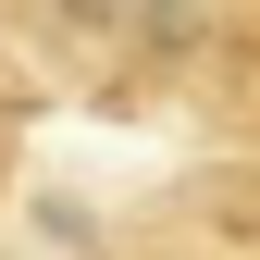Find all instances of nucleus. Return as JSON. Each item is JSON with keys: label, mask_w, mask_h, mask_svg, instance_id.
<instances>
[]
</instances>
